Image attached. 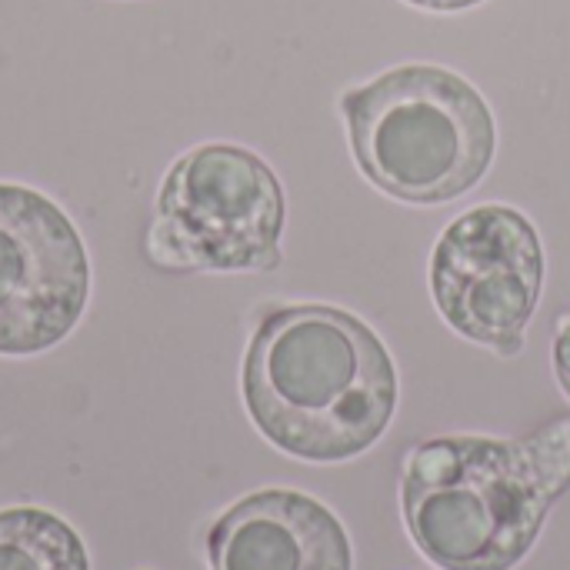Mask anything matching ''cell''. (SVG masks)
Segmentation results:
<instances>
[{
	"mask_svg": "<svg viewBox=\"0 0 570 570\" xmlns=\"http://www.w3.org/2000/svg\"><path fill=\"white\" fill-rule=\"evenodd\" d=\"M551 361H554V377L570 401V311H564L554 324V344H551Z\"/></svg>",
	"mask_w": 570,
	"mask_h": 570,
	"instance_id": "obj_9",
	"label": "cell"
},
{
	"mask_svg": "<svg viewBox=\"0 0 570 570\" xmlns=\"http://www.w3.org/2000/svg\"><path fill=\"white\" fill-rule=\"evenodd\" d=\"M210 570H354L341 518L317 498L267 488L230 504L207 531Z\"/></svg>",
	"mask_w": 570,
	"mask_h": 570,
	"instance_id": "obj_7",
	"label": "cell"
},
{
	"mask_svg": "<svg viewBox=\"0 0 570 570\" xmlns=\"http://www.w3.org/2000/svg\"><path fill=\"white\" fill-rule=\"evenodd\" d=\"M428 281L434 307L454 334L518 357L544 291L541 234L511 204L471 207L441 230Z\"/></svg>",
	"mask_w": 570,
	"mask_h": 570,
	"instance_id": "obj_5",
	"label": "cell"
},
{
	"mask_svg": "<svg viewBox=\"0 0 570 570\" xmlns=\"http://www.w3.org/2000/svg\"><path fill=\"white\" fill-rule=\"evenodd\" d=\"M570 491V417L531 438L451 434L417 444L401 474L414 548L441 570H514Z\"/></svg>",
	"mask_w": 570,
	"mask_h": 570,
	"instance_id": "obj_2",
	"label": "cell"
},
{
	"mask_svg": "<svg viewBox=\"0 0 570 570\" xmlns=\"http://www.w3.org/2000/svg\"><path fill=\"white\" fill-rule=\"evenodd\" d=\"M244 407L277 451L307 464L367 454L397 414V367L377 331L341 307L261 314L240 371Z\"/></svg>",
	"mask_w": 570,
	"mask_h": 570,
	"instance_id": "obj_1",
	"label": "cell"
},
{
	"mask_svg": "<svg viewBox=\"0 0 570 570\" xmlns=\"http://www.w3.org/2000/svg\"><path fill=\"white\" fill-rule=\"evenodd\" d=\"M90 261L73 220L40 190L0 184V354L57 347L80 324Z\"/></svg>",
	"mask_w": 570,
	"mask_h": 570,
	"instance_id": "obj_6",
	"label": "cell"
},
{
	"mask_svg": "<svg viewBox=\"0 0 570 570\" xmlns=\"http://www.w3.org/2000/svg\"><path fill=\"white\" fill-rule=\"evenodd\" d=\"M287 197L274 167L240 144L180 154L157 194L154 254L184 271L247 274L281 267Z\"/></svg>",
	"mask_w": 570,
	"mask_h": 570,
	"instance_id": "obj_4",
	"label": "cell"
},
{
	"mask_svg": "<svg viewBox=\"0 0 570 570\" xmlns=\"http://www.w3.org/2000/svg\"><path fill=\"white\" fill-rule=\"evenodd\" d=\"M0 570H90L77 531L40 508L0 511Z\"/></svg>",
	"mask_w": 570,
	"mask_h": 570,
	"instance_id": "obj_8",
	"label": "cell"
},
{
	"mask_svg": "<svg viewBox=\"0 0 570 570\" xmlns=\"http://www.w3.org/2000/svg\"><path fill=\"white\" fill-rule=\"evenodd\" d=\"M404 3L421 7V10H434V13H461V10L481 7L484 0H404Z\"/></svg>",
	"mask_w": 570,
	"mask_h": 570,
	"instance_id": "obj_10",
	"label": "cell"
},
{
	"mask_svg": "<svg viewBox=\"0 0 570 570\" xmlns=\"http://www.w3.org/2000/svg\"><path fill=\"white\" fill-rule=\"evenodd\" d=\"M357 170L387 197L451 204L494 164L498 124L484 94L451 67L401 63L341 94Z\"/></svg>",
	"mask_w": 570,
	"mask_h": 570,
	"instance_id": "obj_3",
	"label": "cell"
}]
</instances>
